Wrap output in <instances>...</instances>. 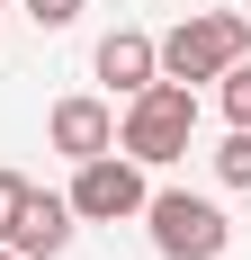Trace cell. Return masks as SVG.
I'll return each instance as SVG.
<instances>
[{
	"label": "cell",
	"instance_id": "cell-11",
	"mask_svg": "<svg viewBox=\"0 0 251 260\" xmlns=\"http://www.w3.org/2000/svg\"><path fill=\"white\" fill-rule=\"evenodd\" d=\"M27 188H36L27 171H0V242H9V224H18V207H27Z\"/></svg>",
	"mask_w": 251,
	"mask_h": 260
},
{
	"label": "cell",
	"instance_id": "cell-12",
	"mask_svg": "<svg viewBox=\"0 0 251 260\" xmlns=\"http://www.w3.org/2000/svg\"><path fill=\"white\" fill-rule=\"evenodd\" d=\"M0 260H18V251H9V242H0Z\"/></svg>",
	"mask_w": 251,
	"mask_h": 260
},
{
	"label": "cell",
	"instance_id": "cell-1",
	"mask_svg": "<svg viewBox=\"0 0 251 260\" xmlns=\"http://www.w3.org/2000/svg\"><path fill=\"white\" fill-rule=\"evenodd\" d=\"M189 135H198V90L171 81V72H152L144 90L125 99V117H117V153H135L144 171H162V161L189 153Z\"/></svg>",
	"mask_w": 251,
	"mask_h": 260
},
{
	"label": "cell",
	"instance_id": "cell-9",
	"mask_svg": "<svg viewBox=\"0 0 251 260\" xmlns=\"http://www.w3.org/2000/svg\"><path fill=\"white\" fill-rule=\"evenodd\" d=\"M215 81H225V117H233V126H251V63H225Z\"/></svg>",
	"mask_w": 251,
	"mask_h": 260
},
{
	"label": "cell",
	"instance_id": "cell-14",
	"mask_svg": "<svg viewBox=\"0 0 251 260\" xmlns=\"http://www.w3.org/2000/svg\"><path fill=\"white\" fill-rule=\"evenodd\" d=\"M242 9H251V0H242Z\"/></svg>",
	"mask_w": 251,
	"mask_h": 260
},
{
	"label": "cell",
	"instance_id": "cell-2",
	"mask_svg": "<svg viewBox=\"0 0 251 260\" xmlns=\"http://www.w3.org/2000/svg\"><path fill=\"white\" fill-rule=\"evenodd\" d=\"M242 54H251V9H206V18H179L171 36H152V63L189 90L215 81L225 63H242Z\"/></svg>",
	"mask_w": 251,
	"mask_h": 260
},
{
	"label": "cell",
	"instance_id": "cell-13",
	"mask_svg": "<svg viewBox=\"0 0 251 260\" xmlns=\"http://www.w3.org/2000/svg\"><path fill=\"white\" fill-rule=\"evenodd\" d=\"M0 9H9V0H0Z\"/></svg>",
	"mask_w": 251,
	"mask_h": 260
},
{
	"label": "cell",
	"instance_id": "cell-4",
	"mask_svg": "<svg viewBox=\"0 0 251 260\" xmlns=\"http://www.w3.org/2000/svg\"><path fill=\"white\" fill-rule=\"evenodd\" d=\"M72 215L81 224H125V215H144V198H152V180H144V161L135 153H90V161H72Z\"/></svg>",
	"mask_w": 251,
	"mask_h": 260
},
{
	"label": "cell",
	"instance_id": "cell-10",
	"mask_svg": "<svg viewBox=\"0 0 251 260\" xmlns=\"http://www.w3.org/2000/svg\"><path fill=\"white\" fill-rule=\"evenodd\" d=\"M18 9H27V18H36V27H45V36H54V27H72L81 9H90V0H18Z\"/></svg>",
	"mask_w": 251,
	"mask_h": 260
},
{
	"label": "cell",
	"instance_id": "cell-3",
	"mask_svg": "<svg viewBox=\"0 0 251 260\" xmlns=\"http://www.w3.org/2000/svg\"><path fill=\"white\" fill-rule=\"evenodd\" d=\"M144 234H152L162 260H225L233 215L215 207V198H198V188H152L144 198Z\"/></svg>",
	"mask_w": 251,
	"mask_h": 260
},
{
	"label": "cell",
	"instance_id": "cell-6",
	"mask_svg": "<svg viewBox=\"0 0 251 260\" xmlns=\"http://www.w3.org/2000/svg\"><path fill=\"white\" fill-rule=\"evenodd\" d=\"M72 198H45V188H27V207H18V224H9V251L18 260H54V251H72Z\"/></svg>",
	"mask_w": 251,
	"mask_h": 260
},
{
	"label": "cell",
	"instance_id": "cell-7",
	"mask_svg": "<svg viewBox=\"0 0 251 260\" xmlns=\"http://www.w3.org/2000/svg\"><path fill=\"white\" fill-rule=\"evenodd\" d=\"M90 72H99L117 99H135V90H144L162 63H152V36H144V27H108V36H99V54H90Z\"/></svg>",
	"mask_w": 251,
	"mask_h": 260
},
{
	"label": "cell",
	"instance_id": "cell-8",
	"mask_svg": "<svg viewBox=\"0 0 251 260\" xmlns=\"http://www.w3.org/2000/svg\"><path fill=\"white\" fill-rule=\"evenodd\" d=\"M215 180H225V188H251V126H233L225 144H215Z\"/></svg>",
	"mask_w": 251,
	"mask_h": 260
},
{
	"label": "cell",
	"instance_id": "cell-5",
	"mask_svg": "<svg viewBox=\"0 0 251 260\" xmlns=\"http://www.w3.org/2000/svg\"><path fill=\"white\" fill-rule=\"evenodd\" d=\"M45 135H54V153H63V161H90V153L117 144V108H108L99 90H72V99H54Z\"/></svg>",
	"mask_w": 251,
	"mask_h": 260
}]
</instances>
